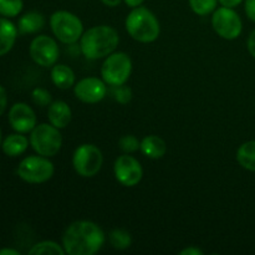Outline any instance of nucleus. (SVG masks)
Wrapping results in <instances>:
<instances>
[{"instance_id": "2", "label": "nucleus", "mask_w": 255, "mask_h": 255, "mask_svg": "<svg viewBox=\"0 0 255 255\" xmlns=\"http://www.w3.org/2000/svg\"><path fill=\"white\" fill-rule=\"evenodd\" d=\"M119 34L114 27L109 25H99L82 34L80 47L85 57L99 60L111 55L119 46Z\"/></svg>"}, {"instance_id": "17", "label": "nucleus", "mask_w": 255, "mask_h": 255, "mask_svg": "<svg viewBox=\"0 0 255 255\" xmlns=\"http://www.w3.org/2000/svg\"><path fill=\"white\" fill-rule=\"evenodd\" d=\"M45 16L41 12L29 11L22 15L17 22V31L19 34H35L44 29Z\"/></svg>"}, {"instance_id": "22", "label": "nucleus", "mask_w": 255, "mask_h": 255, "mask_svg": "<svg viewBox=\"0 0 255 255\" xmlns=\"http://www.w3.org/2000/svg\"><path fill=\"white\" fill-rule=\"evenodd\" d=\"M109 239L112 248L117 249V251H125V249L129 248V246L132 243L129 233L124 231V229H115V231H112L110 233Z\"/></svg>"}, {"instance_id": "6", "label": "nucleus", "mask_w": 255, "mask_h": 255, "mask_svg": "<svg viewBox=\"0 0 255 255\" xmlns=\"http://www.w3.org/2000/svg\"><path fill=\"white\" fill-rule=\"evenodd\" d=\"M54 164L49 157L29 156L20 162L16 173L20 179L26 183L40 184L45 183L54 176Z\"/></svg>"}, {"instance_id": "21", "label": "nucleus", "mask_w": 255, "mask_h": 255, "mask_svg": "<svg viewBox=\"0 0 255 255\" xmlns=\"http://www.w3.org/2000/svg\"><path fill=\"white\" fill-rule=\"evenodd\" d=\"M66 254L64 247L56 242L44 241L32 246L29 251V255H64Z\"/></svg>"}, {"instance_id": "31", "label": "nucleus", "mask_w": 255, "mask_h": 255, "mask_svg": "<svg viewBox=\"0 0 255 255\" xmlns=\"http://www.w3.org/2000/svg\"><path fill=\"white\" fill-rule=\"evenodd\" d=\"M181 255H203V251L199 248H197V247H188V248L183 249V251H181Z\"/></svg>"}, {"instance_id": "8", "label": "nucleus", "mask_w": 255, "mask_h": 255, "mask_svg": "<svg viewBox=\"0 0 255 255\" xmlns=\"http://www.w3.org/2000/svg\"><path fill=\"white\" fill-rule=\"evenodd\" d=\"M104 163V156L99 147L85 143L77 147L72 156V166L79 176L90 178L96 176Z\"/></svg>"}, {"instance_id": "25", "label": "nucleus", "mask_w": 255, "mask_h": 255, "mask_svg": "<svg viewBox=\"0 0 255 255\" xmlns=\"http://www.w3.org/2000/svg\"><path fill=\"white\" fill-rule=\"evenodd\" d=\"M119 147L122 152L125 153H133V152L138 151L141 147V142L138 141L136 136L133 134H126L122 136L119 141Z\"/></svg>"}, {"instance_id": "9", "label": "nucleus", "mask_w": 255, "mask_h": 255, "mask_svg": "<svg viewBox=\"0 0 255 255\" xmlns=\"http://www.w3.org/2000/svg\"><path fill=\"white\" fill-rule=\"evenodd\" d=\"M212 26L221 37L226 40H234L242 34L243 22L238 12L234 11L232 7L222 6L214 10Z\"/></svg>"}, {"instance_id": "18", "label": "nucleus", "mask_w": 255, "mask_h": 255, "mask_svg": "<svg viewBox=\"0 0 255 255\" xmlns=\"http://www.w3.org/2000/svg\"><path fill=\"white\" fill-rule=\"evenodd\" d=\"M29 146V139L22 133H12L5 137L1 143L2 152L9 157H17L24 153Z\"/></svg>"}, {"instance_id": "29", "label": "nucleus", "mask_w": 255, "mask_h": 255, "mask_svg": "<svg viewBox=\"0 0 255 255\" xmlns=\"http://www.w3.org/2000/svg\"><path fill=\"white\" fill-rule=\"evenodd\" d=\"M7 106V96H6V91H5L4 87L0 85V116L5 112Z\"/></svg>"}, {"instance_id": "28", "label": "nucleus", "mask_w": 255, "mask_h": 255, "mask_svg": "<svg viewBox=\"0 0 255 255\" xmlns=\"http://www.w3.org/2000/svg\"><path fill=\"white\" fill-rule=\"evenodd\" d=\"M247 16L255 22V0H246Z\"/></svg>"}, {"instance_id": "32", "label": "nucleus", "mask_w": 255, "mask_h": 255, "mask_svg": "<svg viewBox=\"0 0 255 255\" xmlns=\"http://www.w3.org/2000/svg\"><path fill=\"white\" fill-rule=\"evenodd\" d=\"M242 1H243V0H218V2L222 5V6L232 7V9L238 6Z\"/></svg>"}, {"instance_id": "23", "label": "nucleus", "mask_w": 255, "mask_h": 255, "mask_svg": "<svg viewBox=\"0 0 255 255\" xmlns=\"http://www.w3.org/2000/svg\"><path fill=\"white\" fill-rule=\"evenodd\" d=\"M22 0H0V15L4 17H14L21 12Z\"/></svg>"}, {"instance_id": "3", "label": "nucleus", "mask_w": 255, "mask_h": 255, "mask_svg": "<svg viewBox=\"0 0 255 255\" xmlns=\"http://www.w3.org/2000/svg\"><path fill=\"white\" fill-rule=\"evenodd\" d=\"M126 30L136 41L148 44L158 39L161 27L156 15L147 7H133L126 19Z\"/></svg>"}, {"instance_id": "4", "label": "nucleus", "mask_w": 255, "mask_h": 255, "mask_svg": "<svg viewBox=\"0 0 255 255\" xmlns=\"http://www.w3.org/2000/svg\"><path fill=\"white\" fill-rule=\"evenodd\" d=\"M50 26L56 39L66 45L77 42L84 34V25L79 16L66 10L55 11L50 17Z\"/></svg>"}, {"instance_id": "35", "label": "nucleus", "mask_w": 255, "mask_h": 255, "mask_svg": "<svg viewBox=\"0 0 255 255\" xmlns=\"http://www.w3.org/2000/svg\"><path fill=\"white\" fill-rule=\"evenodd\" d=\"M0 255H20V252L11 248H4L0 251Z\"/></svg>"}, {"instance_id": "24", "label": "nucleus", "mask_w": 255, "mask_h": 255, "mask_svg": "<svg viewBox=\"0 0 255 255\" xmlns=\"http://www.w3.org/2000/svg\"><path fill=\"white\" fill-rule=\"evenodd\" d=\"M218 0H189V6L193 10L194 14L201 15H208L216 10Z\"/></svg>"}, {"instance_id": "1", "label": "nucleus", "mask_w": 255, "mask_h": 255, "mask_svg": "<svg viewBox=\"0 0 255 255\" xmlns=\"http://www.w3.org/2000/svg\"><path fill=\"white\" fill-rule=\"evenodd\" d=\"M105 242L106 236L101 227L90 221L74 222L62 236V247L69 255H94Z\"/></svg>"}, {"instance_id": "13", "label": "nucleus", "mask_w": 255, "mask_h": 255, "mask_svg": "<svg viewBox=\"0 0 255 255\" xmlns=\"http://www.w3.org/2000/svg\"><path fill=\"white\" fill-rule=\"evenodd\" d=\"M9 124L19 133H27L36 126V115L29 105L17 102L9 111Z\"/></svg>"}, {"instance_id": "12", "label": "nucleus", "mask_w": 255, "mask_h": 255, "mask_svg": "<svg viewBox=\"0 0 255 255\" xmlns=\"http://www.w3.org/2000/svg\"><path fill=\"white\" fill-rule=\"evenodd\" d=\"M104 80L97 77H86L75 85L74 94L85 104H97L102 101L107 94V86Z\"/></svg>"}, {"instance_id": "19", "label": "nucleus", "mask_w": 255, "mask_h": 255, "mask_svg": "<svg viewBox=\"0 0 255 255\" xmlns=\"http://www.w3.org/2000/svg\"><path fill=\"white\" fill-rule=\"evenodd\" d=\"M51 80L56 87L67 90L75 85V72L67 65H54L51 69Z\"/></svg>"}, {"instance_id": "10", "label": "nucleus", "mask_w": 255, "mask_h": 255, "mask_svg": "<svg viewBox=\"0 0 255 255\" xmlns=\"http://www.w3.org/2000/svg\"><path fill=\"white\" fill-rule=\"evenodd\" d=\"M29 52L35 64L42 67H50L56 64L60 50L57 42L52 37L39 35L30 44Z\"/></svg>"}, {"instance_id": "20", "label": "nucleus", "mask_w": 255, "mask_h": 255, "mask_svg": "<svg viewBox=\"0 0 255 255\" xmlns=\"http://www.w3.org/2000/svg\"><path fill=\"white\" fill-rule=\"evenodd\" d=\"M237 161L244 169L255 172V141H248L239 147Z\"/></svg>"}, {"instance_id": "26", "label": "nucleus", "mask_w": 255, "mask_h": 255, "mask_svg": "<svg viewBox=\"0 0 255 255\" xmlns=\"http://www.w3.org/2000/svg\"><path fill=\"white\" fill-rule=\"evenodd\" d=\"M31 99L34 101L35 105L37 106H50V104L52 102L51 94H50L47 90L42 89V87H36V89L32 90L31 92Z\"/></svg>"}, {"instance_id": "15", "label": "nucleus", "mask_w": 255, "mask_h": 255, "mask_svg": "<svg viewBox=\"0 0 255 255\" xmlns=\"http://www.w3.org/2000/svg\"><path fill=\"white\" fill-rule=\"evenodd\" d=\"M17 26H15L6 17H0V56L10 51L16 41Z\"/></svg>"}, {"instance_id": "5", "label": "nucleus", "mask_w": 255, "mask_h": 255, "mask_svg": "<svg viewBox=\"0 0 255 255\" xmlns=\"http://www.w3.org/2000/svg\"><path fill=\"white\" fill-rule=\"evenodd\" d=\"M30 144L40 156L54 157L61 149L62 136L54 125H36L30 134Z\"/></svg>"}, {"instance_id": "14", "label": "nucleus", "mask_w": 255, "mask_h": 255, "mask_svg": "<svg viewBox=\"0 0 255 255\" xmlns=\"http://www.w3.org/2000/svg\"><path fill=\"white\" fill-rule=\"evenodd\" d=\"M50 124L59 129L65 128L71 121V109L65 101H54L50 104L47 111Z\"/></svg>"}, {"instance_id": "27", "label": "nucleus", "mask_w": 255, "mask_h": 255, "mask_svg": "<svg viewBox=\"0 0 255 255\" xmlns=\"http://www.w3.org/2000/svg\"><path fill=\"white\" fill-rule=\"evenodd\" d=\"M114 97L119 104H122V105L128 104L132 99L131 89H129L128 86H125V85H121V86H115Z\"/></svg>"}, {"instance_id": "36", "label": "nucleus", "mask_w": 255, "mask_h": 255, "mask_svg": "<svg viewBox=\"0 0 255 255\" xmlns=\"http://www.w3.org/2000/svg\"><path fill=\"white\" fill-rule=\"evenodd\" d=\"M2 143V137H1V129H0V146H1Z\"/></svg>"}, {"instance_id": "11", "label": "nucleus", "mask_w": 255, "mask_h": 255, "mask_svg": "<svg viewBox=\"0 0 255 255\" xmlns=\"http://www.w3.org/2000/svg\"><path fill=\"white\" fill-rule=\"evenodd\" d=\"M114 173L117 181L125 187H134L141 182L143 169L141 163L128 153L122 154L115 161Z\"/></svg>"}, {"instance_id": "16", "label": "nucleus", "mask_w": 255, "mask_h": 255, "mask_svg": "<svg viewBox=\"0 0 255 255\" xmlns=\"http://www.w3.org/2000/svg\"><path fill=\"white\" fill-rule=\"evenodd\" d=\"M139 149L148 158L159 159L166 154L167 143L161 137L156 136V134H151V136H146L142 139Z\"/></svg>"}, {"instance_id": "30", "label": "nucleus", "mask_w": 255, "mask_h": 255, "mask_svg": "<svg viewBox=\"0 0 255 255\" xmlns=\"http://www.w3.org/2000/svg\"><path fill=\"white\" fill-rule=\"evenodd\" d=\"M247 46H248L249 54L255 59V30L251 32L248 37V42H247Z\"/></svg>"}, {"instance_id": "7", "label": "nucleus", "mask_w": 255, "mask_h": 255, "mask_svg": "<svg viewBox=\"0 0 255 255\" xmlns=\"http://www.w3.org/2000/svg\"><path fill=\"white\" fill-rule=\"evenodd\" d=\"M132 72V61L125 52H112L101 67L102 80L110 86H121L127 82Z\"/></svg>"}, {"instance_id": "34", "label": "nucleus", "mask_w": 255, "mask_h": 255, "mask_svg": "<svg viewBox=\"0 0 255 255\" xmlns=\"http://www.w3.org/2000/svg\"><path fill=\"white\" fill-rule=\"evenodd\" d=\"M102 2H104L106 6H110V7H115V6H119L120 4H121L122 0H101Z\"/></svg>"}, {"instance_id": "33", "label": "nucleus", "mask_w": 255, "mask_h": 255, "mask_svg": "<svg viewBox=\"0 0 255 255\" xmlns=\"http://www.w3.org/2000/svg\"><path fill=\"white\" fill-rule=\"evenodd\" d=\"M124 1L126 2V5H128L129 7H137L141 6V4L144 0H124Z\"/></svg>"}]
</instances>
